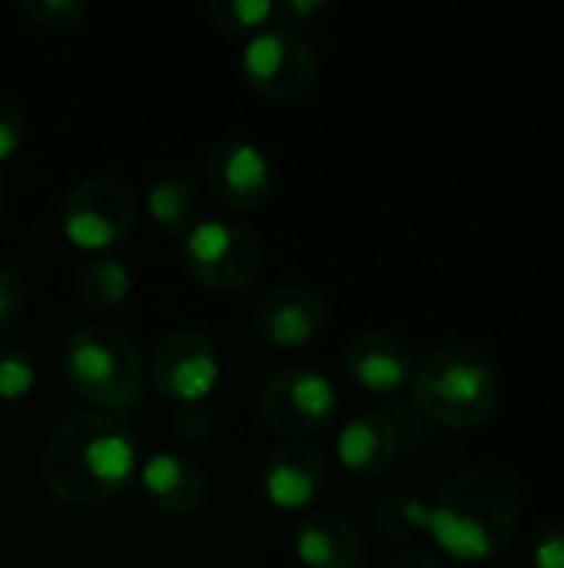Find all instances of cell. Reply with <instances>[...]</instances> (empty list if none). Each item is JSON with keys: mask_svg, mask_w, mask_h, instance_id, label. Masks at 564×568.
<instances>
[{"mask_svg": "<svg viewBox=\"0 0 564 568\" xmlns=\"http://www.w3.org/2000/svg\"><path fill=\"white\" fill-rule=\"evenodd\" d=\"M140 439L110 413H73L53 426L40 456V476L53 499L93 509L123 496L140 476Z\"/></svg>", "mask_w": 564, "mask_h": 568, "instance_id": "1", "label": "cell"}, {"mask_svg": "<svg viewBox=\"0 0 564 568\" xmlns=\"http://www.w3.org/2000/svg\"><path fill=\"white\" fill-rule=\"evenodd\" d=\"M522 489L515 476L495 463L455 469L429 503L425 536L455 562H489L519 532Z\"/></svg>", "mask_w": 564, "mask_h": 568, "instance_id": "2", "label": "cell"}, {"mask_svg": "<svg viewBox=\"0 0 564 568\" xmlns=\"http://www.w3.org/2000/svg\"><path fill=\"white\" fill-rule=\"evenodd\" d=\"M409 389L419 413L449 429H479L502 406V373L495 359L469 343L435 346L416 363Z\"/></svg>", "mask_w": 564, "mask_h": 568, "instance_id": "3", "label": "cell"}, {"mask_svg": "<svg viewBox=\"0 0 564 568\" xmlns=\"http://www.w3.org/2000/svg\"><path fill=\"white\" fill-rule=\"evenodd\" d=\"M63 379L66 386L93 406V413H123L130 409L146 386V366L136 343L106 323L80 326L63 343Z\"/></svg>", "mask_w": 564, "mask_h": 568, "instance_id": "4", "label": "cell"}, {"mask_svg": "<svg viewBox=\"0 0 564 568\" xmlns=\"http://www.w3.org/2000/svg\"><path fill=\"white\" fill-rule=\"evenodd\" d=\"M136 223V196L116 176H93L76 183L60 206V233L73 250L103 256L123 243Z\"/></svg>", "mask_w": 564, "mask_h": 568, "instance_id": "5", "label": "cell"}, {"mask_svg": "<svg viewBox=\"0 0 564 568\" xmlns=\"http://www.w3.org/2000/svg\"><path fill=\"white\" fill-rule=\"evenodd\" d=\"M183 266L216 293H236L259 276V240L233 220H199L183 236Z\"/></svg>", "mask_w": 564, "mask_h": 568, "instance_id": "6", "label": "cell"}, {"mask_svg": "<svg viewBox=\"0 0 564 568\" xmlns=\"http://www.w3.org/2000/svg\"><path fill=\"white\" fill-rule=\"evenodd\" d=\"M239 70L259 97L273 103H293L316 83L319 60L302 33L266 27L243 43Z\"/></svg>", "mask_w": 564, "mask_h": 568, "instance_id": "7", "label": "cell"}, {"mask_svg": "<svg viewBox=\"0 0 564 568\" xmlns=\"http://www.w3.org/2000/svg\"><path fill=\"white\" fill-rule=\"evenodd\" d=\"M339 413V393L329 376L293 366L269 376L259 389V416L279 436H316L332 426Z\"/></svg>", "mask_w": 564, "mask_h": 568, "instance_id": "8", "label": "cell"}, {"mask_svg": "<svg viewBox=\"0 0 564 568\" xmlns=\"http://www.w3.org/2000/svg\"><path fill=\"white\" fill-rule=\"evenodd\" d=\"M219 349L206 333L173 329L153 346L146 379L163 399L183 409L203 406V399L213 396V389L219 386Z\"/></svg>", "mask_w": 564, "mask_h": 568, "instance_id": "9", "label": "cell"}, {"mask_svg": "<svg viewBox=\"0 0 564 568\" xmlns=\"http://www.w3.org/2000/svg\"><path fill=\"white\" fill-rule=\"evenodd\" d=\"M206 186L233 210H256L276 190V166L273 156L243 136L219 140L203 160Z\"/></svg>", "mask_w": 564, "mask_h": 568, "instance_id": "10", "label": "cell"}, {"mask_svg": "<svg viewBox=\"0 0 564 568\" xmlns=\"http://www.w3.org/2000/svg\"><path fill=\"white\" fill-rule=\"evenodd\" d=\"M329 323V303L309 286H279L266 293L253 310L256 336L273 349H302L322 336Z\"/></svg>", "mask_w": 564, "mask_h": 568, "instance_id": "11", "label": "cell"}, {"mask_svg": "<svg viewBox=\"0 0 564 568\" xmlns=\"http://www.w3.org/2000/svg\"><path fill=\"white\" fill-rule=\"evenodd\" d=\"M326 486L329 459L309 443H286L263 466V499L279 513L312 509Z\"/></svg>", "mask_w": 564, "mask_h": 568, "instance_id": "12", "label": "cell"}, {"mask_svg": "<svg viewBox=\"0 0 564 568\" xmlns=\"http://www.w3.org/2000/svg\"><path fill=\"white\" fill-rule=\"evenodd\" d=\"M346 373L369 396H396L412 386L416 353L392 329H366L346 349Z\"/></svg>", "mask_w": 564, "mask_h": 568, "instance_id": "13", "label": "cell"}, {"mask_svg": "<svg viewBox=\"0 0 564 568\" xmlns=\"http://www.w3.org/2000/svg\"><path fill=\"white\" fill-rule=\"evenodd\" d=\"M136 483L143 489V499L163 516L183 519V516L199 513V506L206 503V473L199 469L196 459L176 449L150 453L140 463Z\"/></svg>", "mask_w": 564, "mask_h": 568, "instance_id": "14", "label": "cell"}, {"mask_svg": "<svg viewBox=\"0 0 564 568\" xmlns=\"http://www.w3.org/2000/svg\"><path fill=\"white\" fill-rule=\"evenodd\" d=\"M402 456V433L392 416L369 409L349 419L336 436V459L359 479H379L396 469Z\"/></svg>", "mask_w": 564, "mask_h": 568, "instance_id": "15", "label": "cell"}, {"mask_svg": "<svg viewBox=\"0 0 564 568\" xmlns=\"http://www.w3.org/2000/svg\"><path fill=\"white\" fill-rule=\"evenodd\" d=\"M293 552L306 568H359L366 556L362 532L332 513H316L299 523Z\"/></svg>", "mask_w": 564, "mask_h": 568, "instance_id": "16", "label": "cell"}, {"mask_svg": "<svg viewBox=\"0 0 564 568\" xmlns=\"http://www.w3.org/2000/svg\"><path fill=\"white\" fill-rule=\"evenodd\" d=\"M146 216L170 236H186L203 220V196L186 176H163L146 190Z\"/></svg>", "mask_w": 564, "mask_h": 568, "instance_id": "17", "label": "cell"}, {"mask_svg": "<svg viewBox=\"0 0 564 568\" xmlns=\"http://www.w3.org/2000/svg\"><path fill=\"white\" fill-rule=\"evenodd\" d=\"M76 290H80V300L96 310V313H106V310H116L130 300V290H133V273L123 260L103 253V256H93L83 263L80 276H76Z\"/></svg>", "mask_w": 564, "mask_h": 568, "instance_id": "18", "label": "cell"}, {"mask_svg": "<svg viewBox=\"0 0 564 568\" xmlns=\"http://www.w3.org/2000/svg\"><path fill=\"white\" fill-rule=\"evenodd\" d=\"M425 523H429V503H422L419 496H409V493H392V496L379 499V506L372 513L376 532L396 546H409L419 536H425Z\"/></svg>", "mask_w": 564, "mask_h": 568, "instance_id": "19", "label": "cell"}, {"mask_svg": "<svg viewBox=\"0 0 564 568\" xmlns=\"http://www.w3.org/2000/svg\"><path fill=\"white\" fill-rule=\"evenodd\" d=\"M209 20L219 33L253 37L273 27V0H216L209 3Z\"/></svg>", "mask_w": 564, "mask_h": 568, "instance_id": "20", "label": "cell"}, {"mask_svg": "<svg viewBox=\"0 0 564 568\" xmlns=\"http://www.w3.org/2000/svg\"><path fill=\"white\" fill-rule=\"evenodd\" d=\"M37 386V363L17 343H0V399L20 403Z\"/></svg>", "mask_w": 564, "mask_h": 568, "instance_id": "21", "label": "cell"}, {"mask_svg": "<svg viewBox=\"0 0 564 568\" xmlns=\"http://www.w3.org/2000/svg\"><path fill=\"white\" fill-rule=\"evenodd\" d=\"M20 10L40 30H73L86 17V3L80 0H23Z\"/></svg>", "mask_w": 564, "mask_h": 568, "instance_id": "22", "label": "cell"}, {"mask_svg": "<svg viewBox=\"0 0 564 568\" xmlns=\"http://www.w3.org/2000/svg\"><path fill=\"white\" fill-rule=\"evenodd\" d=\"M23 303H27V293H23L20 276L7 263H0V336L20 320Z\"/></svg>", "mask_w": 564, "mask_h": 568, "instance_id": "23", "label": "cell"}, {"mask_svg": "<svg viewBox=\"0 0 564 568\" xmlns=\"http://www.w3.org/2000/svg\"><path fill=\"white\" fill-rule=\"evenodd\" d=\"M532 562L535 568H564V523H552L535 536Z\"/></svg>", "mask_w": 564, "mask_h": 568, "instance_id": "24", "label": "cell"}, {"mask_svg": "<svg viewBox=\"0 0 564 568\" xmlns=\"http://www.w3.org/2000/svg\"><path fill=\"white\" fill-rule=\"evenodd\" d=\"M319 10L322 3H312V0H273V27L299 33V27Z\"/></svg>", "mask_w": 564, "mask_h": 568, "instance_id": "25", "label": "cell"}, {"mask_svg": "<svg viewBox=\"0 0 564 568\" xmlns=\"http://www.w3.org/2000/svg\"><path fill=\"white\" fill-rule=\"evenodd\" d=\"M23 136H27V126H23L20 110L10 103H0V163H7L23 146Z\"/></svg>", "mask_w": 564, "mask_h": 568, "instance_id": "26", "label": "cell"}, {"mask_svg": "<svg viewBox=\"0 0 564 568\" xmlns=\"http://www.w3.org/2000/svg\"><path fill=\"white\" fill-rule=\"evenodd\" d=\"M382 568H445L439 562V556L432 549H402L399 556H392Z\"/></svg>", "mask_w": 564, "mask_h": 568, "instance_id": "27", "label": "cell"}, {"mask_svg": "<svg viewBox=\"0 0 564 568\" xmlns=\"http://www.w3.org/2000/svg\"><path fill=\"white\" fill-rule=\"evenodd\" d=\"M3 210H7V196H3V183H0V223H3Z\"/></svg>", "mask_w": 564, "mask_h": 568, "instance_id": "28", "label": "cell"}]
</instances>
